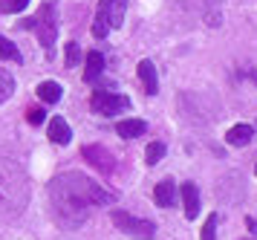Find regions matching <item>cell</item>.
<instances>
[{
	"label": "cell",
	"mask_w": 257,
	"mask_h": 240,
	"mask_svg": "<svg viewBox=\"0 0 257 240\" xmlns=\"http://www.w3.org/2000/svg\"><path fill=\"white\" fill-rule=\"evenodd\" d=\"M26 203V177L12 159H0V208H18Z\"/></svg>",
	"instance_id": "2"
},
{
	"label": "cell",
	"mask_w": 257,
	"mask_h": 240,
	"mask_svg": "<svg viewBox=\"0 0 257 240\" xmlns=\"http://www.w3.org/2000/svg\"><path fill=\"white\" fill-rule=\"evenodd\" d=\"M101 69H104V55H101V52H90V55H87V69H84V81L90 84L93 78H98Z\"/></svg>",
	"instance_id": "15"
},
{
	"label": "cell",
	"mask_w": 257,
	"mask_h": 240,
	"mask_svg": "<svg viewBox=\"0 0 257 240\" xmlns=\"http://www.w3.org/2000/svg\"><path fill=\"white\" fill-rule=\"evenodd\" d=\"M0 58H9V61H18V64L24 61V55L18 52V46H15L9 38H3V35H0Z\"/></svg>",
	"instance_id": "18"
},
{
	"label": "cell",
	"mask_w": 257,
	"mask_h": 240,
	"mask_svg": "<svg viewBox=\"0 0 257 240\" xmlns=\"http://www.w3.org/2000/svg\"><path fill=\"white\" fill-rule=\"evenodd\" d=\"M41 15L47 18V21L41 23V21H35V23H41L38 26V41H41V46L47 49V55L52 52V44H55V6L52 3H44V9H41Z\"/></svg>",
	"instance_id": "5"
},
{
	"label": "cell",
	"mask_w": 257,
	"mask_h": 240,
	"mask_svg": "<svg viewBox=\"0 0 257 240\" xmlns=\"http://www.w3.org/2000/svg\"><path fill=\"white\" fill-rule=\"evenodd\" d=\"M245 240H248V237H245Z\"/></svg>",
	"instance_id": "25"
},
{
	"label": "cell",
	"mask_w": 257,
	"mask_h": 240,
	"mask_svg": "<svg viewBox=\"0 0 257 240\" xmlns=\"http://www.w3.org/2000/svg\"><path fill=\"white\" fill-rule=\"evenodd\" d=\"M182 208H185V217L194 220L199 214V188L194 183L182 185Z\"/></svg>",
	"instance_id": "8"
},
{
	"label": "cell",
	"mask_w": 257,
	"mask_h": 240,
	"mask_svg": "<svg viewBox=\"0 0 257 240\" xmlns=\"http://www.w3.org/2000/svg\"><path fill=\"white\" fill-rule=\"evenodd\" d=\"M153 200H156V206H162V208L174 206V203H176V183H174V180H162V183L156 185Z\"/></svg>",
	"instance_id": "9"
},
{
	"label": "cell",
	"mask_w": 257,
	"mask_h": 240,
	"mask_svg": "<svg viewBox=\"0 0 257 240\" xmlns=\"http://www.w3.org/2000/svg\"><path fill=\"white\" fill-rule=\"evenodd\" d=\"M139 78L142 84H145V93L148 96H156V67H153L151 61H139Z\"/></svg>",
	"instance_id": "12"
},
{
	"label": "cell",
	"mask_w": 257,
	"mask_h": 240,
	"mask_svg": "<svg viewBox=\"0 0 257 240\" xmlns=\"http://www.w3.org/2000/svg\"><path fill=\"white\" fill-rule=\"evenodd\" d=\"M26 6H29V0H3L0 3V12H9L12 15V12H24Z\"/></svg>",
	"instance_id": "21"
},
{
	"label": "cell",
	"mask_w": 257,
	"mask_h": 240,
	"mask_svg": "<svg viewBox=\"0 0 257 240\" xmlns=\"http://www.w3.org/2000/svg\"><path fill=\"white\" fill-rule=\"evenodd\" d=\"M81 61V49H78V44H67V67H75Z\"/></svg>",
	"instance_id": "22"
},
{
	"label": "cell",
	"mask_w": 257,
	"mask_h": 240,
	"mask_svg": "<svg viewBox=\"0 0 257 240\" xmlns=\"http://www.w3.org/2000/svg\"><path fill=\"white\" fill-rule=\"evenodd\" d=\"M12 93H15L12 72H9V69H0V104L9 102V99H12Z\"/></svg>",
	"instance_id": "16"
},
{
	"label": "cell",
	"mask_w": 257,
	"mask_h": 240,
	"mask_svg": "<svg viewBox=\"0 0 257 240\" xmlns=\"http://www.w3.org/2000/svg\"><path fill=\"white\" fill-rule=\"evenodd\" d=\"M61 84L58 81H44V84H38V99L41 102H47V104H55L61 102Z\"/></svg>",
	"instance_id": "13"
},
{
	"label": "cell",
	"mask_w": 257,
	"mask_h": 240,
	"mask_svg": "<svg viewBox=\"0 0 257 240\" xmlns=\"http://www.w3.org/2000/svg\"><path fill=\"white\" fill-rule=\"evenodd\" d=\"M49 197H52V211H55L58 223L67 226V229L84 223L95 203H98V206H107V203L116 200L113 194H107L98 185H93L90 177L75 174V171L55 177L52 185H49Z\"/></svg>",
	"instance_id": "1"
},
{
	"label": "cell",
	"mask_w": 257,
	"mask_h": 240,
	"mask_svg": "<svg viewBox=\"0 0 257 240\" xmlns=\"http://www.w3.org/2000/svg\"><path fill=\"white\" fill-rule=\"evenodd\" d=\"M165 142H151V145H148V150H145V162H148V165H159V162H162V156H165Z\"/></svg>",
	"instance_id": "17"
},
{
	"label": "cell",
	"mask_w": 257,
	"mask_h": 240,
	"mask_svg": "<svg viewBox=\"0 0 257 240\" xmlns=\"http://www.w3.org/2000/svg\"><path fill=\"white\" fill-rule=\"evenodd\" d=\"M84 156H87V159H95V165H98V168H101L104 174L113 171V162H116L113 156H110V153H104L101 148H90V145L84 148Z\"/></svg>",
	"instance_id": "14"
},
{
	"label": "cell",
	"mask_w": 257,
	"mask_h": 240,
	"mask_svg": "<svg viewBox=\"0 0 257 240\" xmlns=\"http://www.w3.org/2000/svg\"><path fill=\"white\" fill-rule=\"evenodd\" d=\"M101 9L107 15V23H110V29L113 26H121L124 23V12H127V0H101Z\"/></svg>",
	"instance_id": "6"
},
{
	"label": "cell",
	"mask_w": 257,
	"mask_h": 240,
	"mask_svg": "<svg viewBox=\"0 0 257 240\" xmlns=\"http://www.w3.org/2000/svg\"><path fill=\"white\" fill-rule=\"evenodd\" d=\"M49 139L55 142V145H70V139H72V130H70V125L64 122V116H52L49 119Z\"/></svg>",
	"instance_id": "7"
},
{
	"label": "cell",
	"mask_w": 257,
	"mask_h": 240,
	"mask_svg": "<svg viewBox=\"0 0 257 240\" xmlns=\"http://www.w3.org/2000/svg\"><path fill=\"white\" fill-rule=\"evenodd\" d=\"M254 174H257V168H254Z\"/></svg>",
	"instance_id": "24"
},
{
	"label": "cell",
	"mask_w": 257,
	"mask_h": 240,
	"mask_svg": "<svg viewBox=\"0 0 257 240\" xmlns=\"http://www.w3.org/2000/svg\"><path fill=\"white\" fill-rule=\"evenodd\" d=\"M90 104H93L95 113H101V116H116V113H121V110L130 107L127 99L124 96H116V93H93Z\"/></svg>",
	"instance_id": "4"
},
{
	"label": "cell",
	"mask_w": 257,
	"mask_h": 240,
	"mask_svg": "<svg viewBox=\"0 0 257 240\" xmlns=\"http://www.w3.org/2000/svg\"><path fill=\"white\" fill-rule=\"evenodd\" d=\"M113 223H116L118 231H124L130 237H142V240H153L156 237V226L151 220H139L127 214V211H113Z\"/></svg>",
	"instance_id": "3"
},
{
	"label": "cell",
	"mask_w": 257,
	"mask_h": 240,
	"mask_svg": "<svg viewBox=\"0 0 257 240\" xmlns=\"http://www.w3.org/2000/svg\"><path fill=\"white\" fill-rule=\"evenodd\" d=\"M199 240H217V214H211L208 223L202 226V234H199Z\"/></svg>",
	"instance_id": "20"
},
{
	"label": "cell",
	"mask_w": 257,
	"mask_h": 240,
	"mask_svg": "<svg viewBox=\"0 0 257 240\" xmlns=\"http://www.w3.org/2000/svg\"><path fill=\"white\" fill-rule=\"evenodd\" d=\"M29 122H32V125H41V122H44V110H29Z\"/></svg>",
	"instance_id": "23"
},
{
	"label": "cell",
	"mask_w": 257,
	"mask_h": 240,
	"mask_svg": "<svg viewBox=\"0 0 257 240\" xmlns=\"http://www.w3.org/2000/svg\"><path fill=\"white\" fill-rule=\"evenodd\" d=\"M145 130H148V122H142V119H121L116 125V133L121 139H139Z\"/></svg>",
	"instance_id": "10"
},
{
	"label": "cell",
	"mask_w": 257,
	"mask_h": 240,
	"mask_svg": "<svg viewBox=\"0 0 257 240\" xmlns=\"http://www.w3.org/2000/svg\"><path fill=\"white\" fill-rule=\"evenodd\" d=\"M254 136V127L251 125H234L228 133H225V142L228 145H234V148H243V145H248V139Z\"/></svg>",
	"instance_id": "11"
},
{
	"label": "cell",
	"mask_w": 257,
	"mask_h": 240,
	"mask_svg": "<svg viewBox=\"0 0 257 240\" xmlns=\"http://www.w3.org/2000/svg\"><path fill=\"white\" fill-rule=\"evenodd\" d=\"M107 32H110V23H107L104 9L98 6V12H95V21H93V35H95V38H107Z\"/></svg>",
	"instance_id": "19"
}]
</instances>
